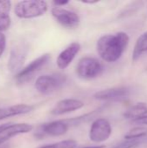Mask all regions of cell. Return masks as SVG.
<instances>
[{
	"label": "cell",
	"instance_id": "cell-17",
	"mask_svg": "<svg viewBox=\"0 0 147 148\" xmlns=\"http://www.w3.org/2000/svg\"><path fill=\"white\" fill-rule=\"evenodd\" d=\"M147 52V31L139 36L133 52V61H137L144 53Z\"/></svg>",
	"mask_w": 147,
	"mask_h": 148
},
{
	"label": "cell",
	"instance_id": "cell-9",
	"mask_svg": "<svg viewBox=\"0 0 147 148\" xmlns=\"http://www.w3.org/2000/svg\"><path fill=\"white\" fill-rule=\"evenodd\" d=\"M130 95L131 89L128 87H116L100 90L94 95V98L99 101H117L128 98Z\"/></svg>",
	"mask_w": 147,
	"mask_h": 148
},
{
	"label": "cell",
	"instance_id": "cell-25",
	"mask_svg": "<svg viewBox=\"0 0 147 148\" xmlns=\"http://www.w3.org/2000/svg\"><path fill=\"white\" fill-rule=\"evenodd\" d=\"M81 148H105V146H90V147H85Z\"/></svg>",
	"mask_w": 147,
	"mask_h": 148
},
{
	"label": "cell",
	"instance_id": "cell-15",
	"mask_svg": "<svg viewBox=\"0 0 147 148\" xmlns=\"http://www.w3.org/2000/svg\"><path fill=\"white\" fill-rule=\"evenodd\" d=\"M11 3L9 0H0V32L7 30L11 23L10 11Z\"/></svg>",
	"mask_w": 147,
	"mask_h": 148
},
{
	"label": "cell",
	"instance_id": "cell-16",
	"mask_svg": "<svg viewBox=\"0 0 147 148\" xmlns=\"http://www.w3.org/2000/svg\"><path fill=\"white\" fill-rule=\"evenodd\" d=\"M147 115V103L138 102L135 105L129 108L124 114L123 116L126 120H131L133 121L143 118Z\"/></svg>",
	"mask_w": 147,
	"mask_h": 148
},
{
	"label": "cell",
	"instance_id": "cell-12",
	"mask_svg": "<svg viewBox=\"0 0 147 148\" xmlns=\"http://www.w3.org/2000/svg\"><path fill=\"white\" fill-rule=\"evenodd\" d=\"M27 55V49L24 45H16L10 51L8 61V69L10 73H18L23 64Z\"/></svg>",
	"mask_w": 147,
	"mask_h": 148
},
{
	"label": "cell",
	"instance_id": "cell-21",
	"mask_svg": "<svg viewBox=\"0 0 147 148\" xmlns=\"http://www.w3.org/2000/svg\"><path fill=\"white\" fill-rule=\"evenodd\" d=\"M5 47H6V37L2 32H0V57L4 51Z\"/></svg>",
	"mask_w": 147,
	"mask_h": 148
},
{
	"label": "cell",
	"instance_id": "cell-11",
	"mask_svg": "<svg viewBox=\"0 0 147 148\" xmlns=\"http://www.w3.org/2000/svg\"><path fill=\"white\" fill-rule=\"evenodd\" d=\"M84 105H85L84 102L78 99H73V98L63 99V100L59 101L54 106L50 113L53 115L59 116V115L66 114L81 109L84 107Z\"/></svg>",
	"mask_w": 147,
	"mask_h": 148
},
{
	"label": "cell",
	"instance_id": "cell-4",
	"mask_svg": "<svg viewBox=\"0 0 147 148\" xmlns=\"http://www.w3.org/2000/svg\"><path fill=\"white\" fill-rule=\"evenodd\" d=\"M102 63L96 58L84 56L76 65V74L83 80H92L100 76L103 72Z\"/></svg>",
	"mask_w": 147,
	"mask_h": 148
},
{
	"label": "cell",
	"instance_id": "cell-7",
	"mask_svg": "<svg viewBox=\"0 0 147 148\" xmlns=\"http://www.w3.org/2000/svg\"><path fill=\"white\" fill-rule=\"evenodd\" d=\"M68 129L69 126L67 124L65 120H58L42 124L37 128L35 135L38 139H42L45 136L59 137L64 135Z\"/></svg>",
	"mask_w": 147,
	"mask_h": 148
},
{
	"label": "cell",
	"instance_id": "cell-1",
	"mask_svg": "<svg viewBox=\"0 0 147 148\" xmlns=\"http://www.w3.org/2000/svg\"><path fill=\"white\" fill-rule=\"evenodd\" d=\"M129 36L123 31L104 35L97 41V53L103 61L115 62L124 54L129 44Z\"/></svg>",
	"mask_w": 147,
	"mask_h": 148
},
{
	"label": "cell",
	"instance_id": "cell-14",
	"mask_svg": "<svg viewBox=\"0 0 147 148\" xmlns=\"http://www.w3.org/2000/svg\"><path fill=\"white\" fill-rule=\"evenodd\" d=\"M34 108V106L28 104H16L9 107L0 108V121L17 115L29 114L32 112Z\"/></svg>",
	"mask_w": 147,
	"mask_h": 148
},
{
	"label": "cell",
	"instance_id": "cell-6",
	"mask_svg": "<svg viewBox=\"0 0 147 148\" xmlns=\"http://www.w3.org/2000/svg\"><path fill=\"white\" fill-rule=\"evenodd\" d=\"M112 126L108 120L98 118L94 120L89 130V139L94 143H102L107 140L112 134Z\"/></svg>",
	"mask_w": 147,
	"mask_h": 148
},
{
	"label": "cell",
	"instance_id": "cell-2",
	"mask_svg": "<svg viewBox=\"0 0 147 148\" xmlns=\"http://www.w3.org/2000/svg\"><path fill=\"white\" fill-rule=\"evenodd\" d=\"M48 10V3L42 0H24L18 2L14 9L16 16L23 19L43 16Z\"/></svg>",
	"mask_w": 147,
	"mask_h": 148
},
{
	"label": "cell",
	"instance_id": "cell-24",
	"mask_svg": "<svg viewBox=\"0 0 147 148\" xmlns=\"http://www.w3.org/2000/svg\"><path fill=\"white\" fill-rule=\"evenodd\" d=\"M81 3L85 4H94L99 3V0H82Z\"/></svg>",
	"mask_w": 147,
	"mask_h": 148
},
{
	"label": "cell",
	"instance_id": "cell-23",
	"mask_svg": "<svg viewBox=\"0 0 147 148\" xmlns=\"http://www.w3.org/2000/svg\"><path fill=\"white\" fill-rule=\"evenodd\" d=\"M136 124H139V125H147V115L143 117V118H140V119H138L134 121H133Z\"/></svg>",
	"mask_w": 147,
	"mask_h": 148
},
{
	"label": "cell",
	"instance_id": "cell-22",
	"mask_svg": "<svg viewBox=\"0 0 147 148\" xmlns=\"http://www.w3.org/2000/svg\"><path fill=\"white\" fill-rule=\"evenodd\" d=\"M55 4V7H63L69 3V1L68 0H62V1H55L53 3Z\"/></svg>",
	"mask_w": 147,
	"mask_h": 148
},
{
	"label": "cell",
	"instance_id": "cell-5",
	"mask_svg": "<svg viewBox=\"0 0 147 148\" xmlns=\"http://www.w3.org/2000/svg\"><path fill=\"white\" fill-rule=\"evenodd\" d=\"M50 54H43L29 62L26 67L22 69L16 75L17 84H23L30 81L48 62L50 61Z\"/></svg>",
	"mask_w": 147,
	"mask_h": 148
},
{
	"label": "cell",
	"instance_id": "cell-13",
	"mask_svg": "<svg viewBox=\"0 0 147 148\" xmlns=\"http://www.w3.org/2000/svg\"><path fill=\"white\" fill-rule=\"evenodd\" d=\"M81 50V44L77 42L70 43L67 46L58 56L56 59V65L60 69H67L74 61L75 56Z\"/></svg>",
	"mask_w": 147,
	"mask_h": 148
},
{
	"label": "cell",
	"instance_id": "cell-20",
	"mask_svg": "<svg viewBox=\"0 0 147 148\" xmlns=\"http://www.w3.org/2000/svg\"><path fill=\"white\" fill-rule=\"evenodd\" d=\"M147 140V138L139 139V140H125L124 141L119 143L113 148H136L145 143Z\"/></svg>",
	"mask_w": 147,
	"mask_h": 148
},
{
	"label": "cell",
	"instance_id": "cell-19",
	"mask_svg": "<svg viewBox=\"0 0 147 148\" xmlns=\"http://www.w3.org/2000/svg\"><path fill=\"white\" fill-rule=\"evenodd\" d=\"M77 145H78L77 141L74 140H66L53 144L44 145L39 148H76Z\"/></svg>",
	"mask_w": 147,
	"mask_h": 148
},
{
	"label": "cell",
	"instance_id": "cell-10",
	"mask_svg": "<svg viewBox=\"0 0 147 148\" xmlns=\"http://www.w3.org/2000/svg\"><path fill=\"white\" fill-rule=\"evenodd\" d=\"M33 129V126L28 123L4 124L0 126V146L5 144L10 139L23 134H28Z\"/></svg>",
	"mask_w": 147,
	"mask_h": 148
},
{
	"label": "cell",
	"instance_id": "cell-18",
	"mask_svg": "<svg viewBox=\"0 0 147 148\" xmlns=\"http://www.w3.org/2000/svg\"><path fill=\"white\" fill-rule=\"evenodd\" d=\"M125 140H139L147 138V127H136L127 132L124 136Z\"/></svg>",
	"mask_w": 147,
	"mask_h": 148
},
{
	"label": "cell",
	"instance_id": "cell-8",
	"mask_svg": "<svg viewBox=\"0 0 147 148\" xmlns=\"http://www.w3.org/2000/svg\"><path fill=\"white\" fill-rule=\"evenodd\" d=\"M51 14L58 23L67 29H75L81 22L80 16L76 12L62 7H54L51 10Z\"/></svg>",
	"mask_w": 147,
	"mask_h": 148
},
{
	"label": "cell",
	"instance_id": "cell-26",
	"mask_svg": "<svg viewBox=\"0 0 147 148\" xmlns=\"http://www.w3.org/2000/svg\"><path fill=\"white\" fill-rule=\"evenodd\" d=\"M0 148H10V146L8 144H3L0 146Z\"/></svg>",
	"mask_w": 147,
	"mask_h": 148
},
{
	"label": "cell",
	"instance_id": "cell-3",
	"mask_svg": "<svg viewBox=\"0 0 147 148\" xmlns=\"http://www.w3.org/2000/svg\"><path fill=\"white\" fill-rule=\"evenodd\" d=\"M67 82L65 75L55 73L39 76L35 83L36 89L43 95H49L61 89Z\"/></svg>",
	"mask_w": 147,
	"mask_h": 148
}]
</instances>
